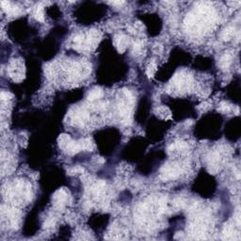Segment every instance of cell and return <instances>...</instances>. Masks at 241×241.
<instances>
[{
	"mask_svg": "<svg viewBox=\"0 0 241 241\" xmlns=\"http://www.w3.org/2000/svg\"><path fill=\"white\" fill-rule=\"evenodd\" d=\"M231 63V56L226 54L220 59V66L222 68H228Z\"/></svg>",
	"mask_w": 241,
	"mask_h": 241,
	"instance_id": "obj_1",
	"label": "cell"
},
{
	"mask_svg": "<svg viewBox=\"0 0 241 241\" xmlns=\"http://www.w3.org/2000/svg\"><path fill=\"white\" fill-rule=\"evenodd\" d=\"M101 96H102V91H101L100 90H93L90 92V95H89V99L93 101V100H95V99H98L100 98Z\"/></svg>",
	"mask_w": 241,
	"mask_h": 241,
	"instance_id": "obj_2",
	"label": "cell"
}]
</instances>
